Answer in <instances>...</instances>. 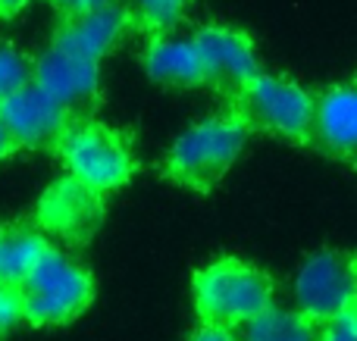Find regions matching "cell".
Wrapping results in <instances>:
<instances>
[{
  "instance_id": "cell-7",
  "label": "cell",
  "mask_w": 357,
  "mask_h": 341,
  "mask_svg": "<svg viewBox=\"0 0 357 341\" xmlns=\"http://www.w3.org/2000/svg\"><path fill=\"white\" fill-rule=\"evenodd\" d=\"M295 301V310L314 323L357 304V260L351 251L326 248L310 254L298 269Z\"/></svg>"
},
{
  "instance_id": "cell-4",
  "label": "cell",
  "mask_w": 357,
  "mask_h": 341,
  "mask_svg": "<svg viewBox=\"0 0 357 341\" xmlns=\"http://www.w3.org/2000/svg\"><path fill=\"white\" fill-rule=\"evenodd\" d=\"M16 288L19 304H22V326H31V329H60V326L75 323L94 304V294H98L91 269L66 257L56 244Z\"/></svg>"
},
{
  "instance_id": "cell-15",
  "label": "cell",
  "mask_w": 357,
  "mask_h": 341,
  "mask_svg": "<svg viewBox=\"0 0 357 341\" xmlns=\"http://www.w3.org/2000/svg\"><path fill=\"white\" fill-rule=\"evenodd\" d=\"M241 332V341H317V323L298 310H282L279 304L266 307Z\"/></svg>"
},
{
  "instance_id": "cell-10",
  "label": "cell",
  "mask_w": 357,
  "mask_h": 341,
  "mask_svg": "<svg viewBox=\"0 0 357 341\" xmlns=\"http://www.w3.org/2000/svg\"><path fill=\"white\" fill-rule=\"evenodd\" d=\"M0 116H3L10 135L16 138L19 150H47V154H54L60 135L75 119L56 100H50L35 81L10 94L0 104Z\"/></svg>"
},
{
  "instance_id": "cell-12",
  "label": "cell",
  "mask_w": 357,
  "mask_h": 341,
  "mask_svg": "<svg viewBox=\"0 0 357 341\" xmlns=\"http://www.w3.org/2000/svg\"><path fill=\"white\" fill-rule=\"evenodd\" d=\"M129 16H126V6L116 0H107V3L94 6L88 13H75V16H60L54 25V38L50 44L69 50V54H79L85 60L100 63L107 54L116 50V44L129 35Z\"/></svg>"
},
{
  "instance_id": "cell-23",
  "label": "cell",
  "mask_w": 357,
  "mask_h": 341,
  "mask_svg": "<svg viewBox=\"0 0 357 341\" xmlns=\"http://www.w3.org/2000/svg\"><path fill=\"white\" fill-rule=\"evenodd\" d=\"M25 3H29V0H0V19L16 16L19 10H25Z\"/></svg>"
},
{
  "instance_id": "cell-11",
  "label": "cell",
  "mask_w": 357,
  "mask_h": 341,
  "mask_svg": "<svg viewBox=\"0 0 357 341\" xmlns=\"http://www.w3.org/2000/svg\"><path fill=\"white\" fill-rule=\"evenodd\" d=\"M310 148L339 163H354L357 157V94L348 81L314 91L310 116Z\"/></svg>"
},
{
  "instance_id": "cell-5",
  "label": "cell",
  "mask_w": 357,
  "mask_h": 341,
  "mask_svg": "<svg viewBox=\"0 0 357 341\" xmlns=\"http://www.w3.org/2000/svg\"><path fill=\"white\" fill-rule=\"evenodd\" d=\"M54 157L69 175L98 188L107 198L129 185L142 166L132 148V138L116 125L100 122L98 116L73 119L56 141Z\"/></svg>"
},
{
  "instance_id": "cell-19",
  "label": "cell",
  "mask_w": 357,
  "mask_h": 341,
  "mask_svg": "<svg viewBox=\"0 0 357 341\" xmlns=\"http://www.w3.org/2000/svg\"><path fill=\"white\" fill-rule=\"evenodd\" d=\"M22 326V304H19V288L10 282H0V341H6Z\"/></svg>"
},
{
  "instance_id": "cell-17",
  "label": "cell",
  "mask_w": 357,
  "mask_h": 341,
  "mask_svg": "<svg viewBox=\"0 0 357 341\" xmlns=\"http://www.w3.org/2000/svg\"><path fill=\"white\" fill-rule=\"evenodd\" d=\"M31 79H35V56L13 41H0V104Z\"/></svg>"
},
{
  "instance_id": "cell-6",
  "label": "cell",
  "mask_w": 357,
  "mask_h": 341,
  "mask_svg": "<svg viewBox=\"0 0 357 341\" xmlns=\"http://www.w3.org/2000/svg\"><path fill=\"white\" fill-rule=\"evenodd\" d=\"M107 219V194L85 185L82 179L63 173L54 179L31 207V223L50 238V241L85 248Z\"/></svg>"
},
{
  "instance_id": "cell-13",
  "label": "cell",
  "mask_w": 357,
  "mask_h": 341,
  "mask_svg": "<svg viewBox=\"0 0 357 341\" xmlns=\"http://www.w3.org/2000/svg\"><path fill=\"white\" fill-rule=\"evenodd\" d=\"M142 66L151 75V81L163 88H207L204 63L195 41L173 31L148 35V44L142 50Z\"/></svg>"
},
{
  "instance_id": "cell-1",
  "label": "cell",
  "mask_w": 357,
  "mask_h": 341,
  "mask_svg": "<svg viewBox=\"0 0 357 341\" xmlns=\"http://www.w3.org/2000/svg\"><path fill=\"white\" fill-rule=\"evenodd\" d=\"M273 304L276 279L241 257H216L191 273V307L197 323L238 332Z\"/></svg>"
},
{
  "instance_id": "cell-21",
  "label": "cell",
  "mask_w": 357,
  "mask_h": 341,
  "mask_svg": "<svg viewBox=\"0 0 357 341\" xmlns=\"http://www.w3.org/2000/svg\"><path fill=\"white\" fill-rule=\"evenodd\" d=\"M50 6L56 10V19L60 16H75V13H88L94 10V6L107 3V0H47Z\"/></svg>"
},
{
  "instance_id": "cell-14",
  "label": "cell",
  "mask_w": 357,
  "mask_h": 341,
  "mask_svg": "<svg viewBox=\"0 0 357 341\" xmlns=\"http://www.w3.org/2000/svg\"><path fill=\"white\" fill-rule=\"evenodd\" d=\"M50 248L54 241L31 223V216L0 223V282L19 285Z\"/></svg>"
},
{
  "instance_id": "cell-20",
  "label": "cell",
  "mask_w": 357,
  "mask_h": 341,
  "mask_svg": "<svg viewBox=\"0 0 357 341\" xmlns=\"http://www.w3.org/2000/svg\"><path fill=\"white\" fill-rule=\"evenodd\" d=\"M188 341H241V335L235 329H222V326H207V323H197L191 329Z\"/></svg>"
},
{
  "instance_id": "cell-9",
  "label": "cell",
  "mask_w": 357,
  "mask_h": 341,
  "mask_svg": "<svg viewBox=\"0 0 357 341\" xmlns=\"http://www.w3.org/2000/svg\"><path fill=\"white\" fill-rule=\"evenodd\" d=\"M197 54L204 63V75H207V88L216 94L229 97L241 81H248L260 69L257 47H254L251 35L232 25H201L191 31Z\"/></svg>"
},
{
  "instance_id": "cell-8",
  "label": "cell",
  "mask_w": 357,
  "mask_h": 341,
  "mask_svg": "<svg viewBox=\"0 0 357 341\" xmlns=\"http://www.w3.org/2000/svg\"><path fill=\"white\" fill-rule=\"evenodd\" d=\"M35 81L50 100L63 106L69 116H98L104 104V88H100V63L85 60L79 54L47 44L35 56Z\"/></svg>"
},
{
  "instance_id": "cell-22",
  "label": "cell",
  "mask_w": 357,
  "mask_h": 341,
  "mask_svg": "<svg viewBox=\"0 0 357 341\" xmlns=\"http://www.w3.org/2000/svg\"><path fill=\"white\" fill-rule=\"evenodd\" d=\"M16 154H22V150H19L16 138L10 135V129H6V122H3V116H0V163L13 160Z\"/></svg>"
},
{
  "instance_id": "cell-18",
  "label": "cell",
  "mask_w": 357,
  "mask_h": 341,
  "mask_svg": "<svg viewBox=\"0 0 357 341\" xmlns=\"http://www.w3.org/2000/svg\"><path fill=\"white\" fill-rule=\"evenodd\" d=\"M317 341H357V304L317 323Z\"/></svg>"
},
{
  "instance_id": "cell-16",
  "label": "cell",
  "mask_w": 357,
  "mask_h": 341,
  "mask_svg": "<svg viewBox=\"0 0 357 341\" xmlns=\"http://www.w3.org/2000/svg\"><path fill=\"white\" fill-rule=\"evenodd\" d=\"M191 0H129L126 3V16H129V29L142 31V35H160V31H173L182 22L185 10Z\"/></svg>"
},
{
  "instance_id": "cell-2",
  "label": "cell",
  "mask_w": 357,
  "mask_h": 341,
  "mask_svg": "<svg viewBox=\"0 0 357 341\" xmlns=\"http://www.w3.org/2000/svg\"><path fill=\"white\" fill-rule=\"evenodd\" d=\"M248 138H251V132L245 129V122L238 116H232L229 110H222L216 116H207L201 122L188 125L169 144L157 173L169 185H178L195 194H207L238 163V157L245 154Z\"/></svg>"
},
{
  "instance_id": "cell-3",
  "label": "cell",
  "mask_w": 357,
  "mask_h": 341,
  "mask_svg": "<svg viewBox=\"0 0 357 341\" xmlns=\"http://www.w3.org/2000/svg\"><path fill=\"white\" fill-rule=\"evenodd\" d=\"M226 110L257 135H273L295 148H310V116L314 91L298 85L289 75L254 72L226 97Z\"/></svg>"
}]
</instances>
